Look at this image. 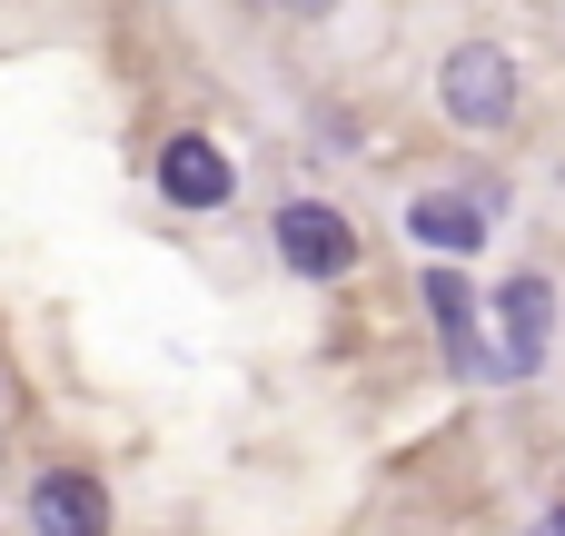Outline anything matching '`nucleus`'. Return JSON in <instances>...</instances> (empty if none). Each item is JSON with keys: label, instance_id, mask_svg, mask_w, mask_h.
<instances>
[{"label": "nucleus", "instance_id": "obj_6", "mask_svg": "<svg viewBox=\"0 0 565 536\" xmlns=\"http://www.w3.org/2000/svg\"><path fill=\"white\" fill-rule=\"evenodd\" d=\"M159 189H169L179 209H228V159H218L199 129H179V139L159 149Z\"/></svg>", "mask_w": 565, "mask_h": 536}, {"label": "nucleus", "instance_id": "obj_4", "mask_svg": "<svg viewBox=\"0 0 565 536\" xmlns=\"http://www.w3.org/2000/svg\"><path fill=\"white\" fill-rule=\"evenodd\" d=\"M30 527L40 536H109V487L79 477V467H60V477L30 487Z\"/></svg>", "mask_w": 565, "mask_h": 536}, {"label": "nucleus", "instance_id": "obj_9", "mask_svg": "<svg viewBox=\"0 0 565 536\" xmlns=\"http://www.w3.org/2000/svg\"><path fill=\"white\" fill-rule=\"evenodd\" d=\"M546 536H565V507H556V517H546Z\"/></svg>", "mask_w": 565, "mask_h": 536}, {"label": "nucleus", "instance_id": "obj_5", "mask_svg": "<svg viewBox=\"0 0 565 536\" xmlns=\"http://www.w3.org/2000/svg\"><path fill=\"white\" fill-rule=\"evenodd\" d=\"M417 288H427V308H437V328H447V368L497 378V348H487V328H477V308H467V278H457V269H427Z\"/></svg>", "mask_w": 565, "mask_h": 536}, {"label": "nucleus", "instance_id": "obj_2", "mask_svg": "<svg viewBox=\"0 0 565 536\" xmlns=\"http://www.w3.org/2000/svg\"><path fill=\"white\" fill-rule=\"evenodd\" d=\"M278 259L298 278H338V269H358V229L338 209H318V199H288L278 209Z\"/></svg>", "mask_w": 565, "mask_h": 536}, {"label": "nucleus", "instance_id": "obj_1", "mask_svg": "<svg viewBox=\"0 0 565 536\" xmlns=\"http://www.w3.org/2000/svg\"><path fill=\"white\" fill-rule=\"evenodd\" d=\"M437 99H447V119H457V129H507V109H516V60H507V50H487V40H467V50L447 60Z\"/></svg>", "mask_w": 565, "mask_h": 536}, {"label": "nucleus", "instance_id": "obj_3", "mask_svg": "<svg viewBox=\"0 0 565 536\" xmlns=\"http://www.w3.org/2000/svg\"><path fill=\"white\" fill-rule=\"evenodd\" d=\"M497 318H507L497 378H536V368H546V338H556V288H546V278H507V288H497Z\"/></svg>", "mask_w": 565, "mask_h": 536}, {"label": "nucleus", "instance_id": "obj_8", "mask_svg": "<svg viewBox=\"0 0 565 536\" xmlns=\"http://www.w3.org/2000/svg\"><path fill=\"white\" fill-rule=\"evenodd\" d=\"M278 10H328V0H278Z\"/></svg>", "mask_w": 565, "mask_h": 536}, {"label": "nucleus", "instance_id": "obj_7", "mask_svg": "<svg viewBox=\"0 0 565 536\" xmlns=\"http://www.w3.org/2000/svg\"><path fill=\"white\" fill-rule=\"evenodd\" d=\"M407 229H417L427 249H477V239H487V209H477V199H457V189H437V199H417V209H407Z\"/></svg>", "mask_w": 565, "mask_h": 536}]
</instances>
